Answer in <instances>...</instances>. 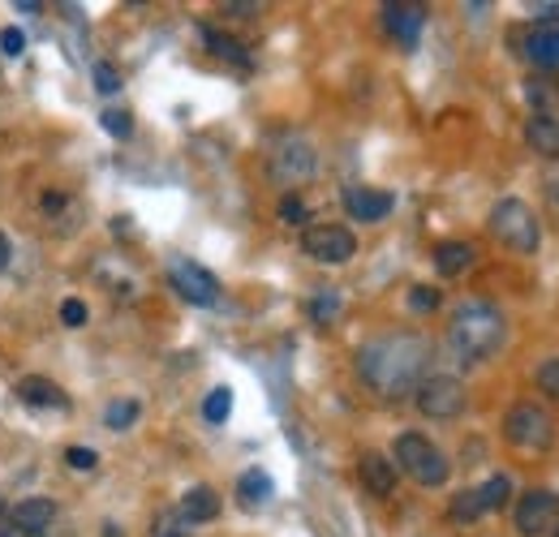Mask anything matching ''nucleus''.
I'll return each instance as SVG.
<instances>
[{"label": "nucleus", "mask_w": 559, "mask_h": 537, "mask_svg": "<svg viewBox=\"0 0 559 537\" xmlns=\"http://www.w3.org/2000/svg\"><path fill=\"white\" fill-rule=\"evenodd\" d=\"M336 314H341V293H319L314 301H310V319L314 323H336Z\"/></svg>", "instance_id": "29"}, {"label": "nucleus", "mask_w": 559, "mask_h": 537, "mask_svg": "<svg viewBox=\"0 0 559 537\" xmlns=\"http://www.w3.org/2000/svg\"><path fill=\"white\" fill-rule=\"evenodd\" d=\"M525 142L534 155L559 159V117H530L525 121Z\"/></svg>", "instance_id": "20"}, {"label": "nucleus", "mask_w": 559, "mask_h": 537, "mask_svg": "<svg viewBox=\"0 0 559 537\" xmlns=\"http://www.w3.org/2000/svg\"><path fill=\"white\" fill-rule=\"evenodd\" d=\"M474 259H478V250H474L469 241H439V246H435V271L448 275V279L474 267Z\"/></svg>", "instance_id": "21"}, {"label": "nucleus", "mask_w": 559, "mask_h": 537, "mask_svg": "<svg viewBox=\"0 0 559 537\" xmlns=\"http://www.w3.org/2000/svg\"><path fill=\"white\" fill-rule=\"evenodd\" d=\"M95 91H99V95H117V91H121V73L108 65V61L95 65Z\"/></svg>", "instance_id": "33"}, {"label": "nucleus", "mask_w": 559, "mask_h": 537, "mask_svg": "<svg viewBox=\"0 0 559 537\" xmlns=\"http://www.w3.org/2000/svg\"><path fill=\"white\" fill-rule=\"evenodd\" d=\"M301 254H310L323 267H341L357 254V237L345 224H310L301 232Z\"/></svg>", "instance_id": "9"}, {"label": "nucleus", "mask_w": 559, "mask_h": 537, "mask_svg": "<svg viewBox=\"0 0 559 537\" xmlns=\"http://www.w3.org/2000/svg\"><path fill=\"white\" fill-rule=\"evenodd\" d=\"M421 26H426V9L421 4H383V31L409 52L418 48Z\"/></svg>", "instance_id": "13"}, {"label": "nucleus", "mask_w": 559, "mask_h": 537, "mask_svg": "<svg viewBox=\"0 0 559 537\" xmlns=\"http://www.w3.org/2000/svg\"><path fill=\"white\" fill-rule=\"evenodd\" d=\"M448 516H452V521H461V525H474L478 516H487V508H483V494H478V490H461V494H452V508H448Z\"/></svg>", "instance_id": "23"}, {"label": "nucleus", "mask_w": 559, "mask_h": 537, "mask_svg": "<svg viewBox=\"0 0 559 537\" xmlns=\"http://www.w3.org/2000/svg\"><path fill=\"white\" fill-rule=\"evenodd\" d=\"M392 465H396V473H409L418 486H443L448 481V473H452V465H448V456L426 439V434H401L396 439V448H392Z\"/></svg>", "instance_id": "4"}, {"label": "nucleus", "mask_w": 559, "mask_h": 537, "mask_svg": "<svg viewBox=\"0 0 559 537\" xmlns=\"http://www.w3.org/2000/svg\"><path fill=\"white\" fill-rule=\"evenodd\" d=\"M534 383H538V392H547V396H556L559 401V357L543 361V366L534 370Z\"/></svg>", "instance_id": "32"}, {"label": "nucleus", "mask_w": 559, "mask_h": 537, "mask_svg": "<svg viewBox=\"0 0 559 537\" xmlns=\"http://www.w3.org/2000/svg\"><path fill=\"white\" fill-rule=\"evenodd\" d=\"M512 525L521 537H547L559 525V494L547 486H534L516 499L512 508Z\"/></svg>", "instance_id": "8"}, {"label": "nucleus", "mask_w": 559, "mask_h": 537, "mask_svg": "<svg viewBox=\"0 0 559 537\" xmlns=\"http://www.w3.org/2000/svg\"><path fill=\"white\" fill-rule=\"evenodd\" d=\"M490 232L503 250L512 254H538L543 246V228H538V215L530 211V202L521 199H499L490 206Z\"/></svg>", "instance_id": "3"}, {"label": "nucleus", "mask_w": 559, "mask_h": 537, "mask_svg": "<svg viewBox=\"0 0 559 537\" xmlns=\"http://www.w3.org/2000/svg\"><path fill=\"white\" fill-rule=\"evenodd\" d=\"M168 284H173L177 297L190 301V306H215V301H219V279H215L203 263L173 259V263H168Z\"/></svg>", "instance_id": "10"}, {"label": "nucleus", "mask_w": 559, "mask_h": 537, "mask_svg": "<svg viewBox=\"0 0 559 537\" xmlns=\"http://www.w3.org/2000/svg\"><path fill=\"white\" fill-rule=\"evenodd\" d=\"M503 439L521 452H551L556 448V417L543 404H512L503 413Z\"/></svg>", "instance_id": "5"}, {"label": "nucleus", "mask_w": 559, "mask_h": 537, "mask_svg": "<svg viewBox=\"0 0 559 537\" xmlns=\"http://www.w3.org/2000/svg\"><path fill=\"white\" fill-rule=\"evenodd\" d=\"M203 39L211 44L215 57H224V61H241V65H246V52H241V44H237L233 35H219L215 26H203Z\"/></svg>", "instance_id": "27"}, {"label": "nucleus", "mask_w": 559, "mask_h": 537, "mask_svg": "<svg viewBox=\"0 0 559 537\" xmlns=\"http://www.w3.org/2000/svg\"><path fill=\"white\" fill-rule=\"evenodd\" d=\"M190 525H207L219 516V494L211 490V486H190L186 494H181V508H177Z\"/></svg>", "instance_id": "19"}, {"label": "nucleus", "mask_w": 559, "mask_h": 537, "mask_svg": "<svg viewBox=\"0 0 559 537\" xmlns=\"http://www.w3.org/2000/svg\"><path fill=\"white\" fill-rule=\"evenodd\" d=\"M0 537H31V534H22V529H13V525H4V521H0Z\"/></svg>", "instance_id": "41"}, {"label": "nucleus", "mask_w": 559, "mask_h": 537, "mask_svg": "<svg viewBox=\"0 0 559 537\" xmlns=\"http://www.w3.org/2000/svg\"><path fill=\"white\" fill-rule=\"evenodd\" d=\"M0 52H4V57H22V52H26V35H22L17 26H4V31H0Z\"/></svg>", "instance_id": "34"}, {"label": "nucleus", "mask_w": 559, "mask_h": 537, "mask_svg": "<svg viewBox=\"0 0 559 537\" xmlns=\"http://www.w3.org/2000/svg\"><path fill=\"white\" fill-rule=\"evenodd\" d=\"M139 413H142L139 401H112L108 413H104V426H108V430H130V426L139 421Z\"/></svg>", "instance_id": "26"}, {"label": "nucleus", "mask_w": 559, "mask_h": 537, "mask_svg": "<svg viewBox=\"0 0 559 537\" xmlns=\"http://www.w3.org/2000/svg\"><path fill=\"white\" fill-rule=\"evenodd\" d=\"M314 146L306 142L301 134H284L272 142V151H267V172H272V181L280 186H301V181H310L314 177Z\"/></svg>", "instance_id": "6"}, {"label": "nucleus", "mask_w": 559, "mask_h": 537, "mask_svg": "<svg viewBox=\"0 0 559 537\" xmlns=\"http://www.w3.org/2000/svg\"><path fill=\"white\" fill-rule=\"evenodd\" d=\"M228 413H233V392H228V387L207 392V401H203V417H207L211 426H224V421H228Z\"/></svg>", "instance_id": "28"}, {"label": "nucleus", "mask_w": 559, "mask_h": 537, "mask_svg": "<svg viewBox=\"0 0 559 537\" xmlns=\"http://www.w3.org/2000/svg\"><path fill=\"white\" fill-rule=\"evenodd\" d=\"M52 521H57V503L52 499H22L9 512V525L31 537H44V529H52Z\"/></svg>", "instance_id": "14"}, {"label": "nucleus", "mask_w": 559, "mask_h": 537, "mask_svg": "<svg viewBox=\"0 0 559 537\" xmlns=\"http://www.w3.org/2000/svg\"><path fill=\"white\" fill-rule=\"evenodd\" d=\"M99 126H104V130H108L112 138H130V134H134V117H130L126 108H104V112H99Z\"/></svg>", "instance_id": "30"}, {"label": "nucleus", "mask_w": 559, "mask_h": 537, "mask_svg": "<svg viewBox=\"0 0 559 537\" xmlns=\"http://www.w3.org/2000/svg\"><path fill=\"white\" fill-rule=\"evenodd\" d=\"M503 339H508V319L490 301H461L456 314H452V323H448V348L465 366L490 361L503 348Z\"/></svg>", "instance_id": "2"}, {"label": "nucleus", "mask_w": 559, "mask_h": 537, "mask_svg": "<svg viewBox=\"0 0 559 537\" xmlns=\"http://www.w3.org/2000/svg\"><path fill=\"white\" fill-rule=\"evenodd\" d=\"M547 199L559 206V172H556V177H547Z\"/></svg>", "instance_id": "40"}, {"label": "nucleus", "mask_w": 559, "mask_h": 537, "mask_svg": "<svg viewBox=\"0 0 559 537\" xmlns=\"http://www.w3.org/2000/svg\"><path fill=\"white\" fill-rule=\"evenodd\" d=\"M276 499V481H272V473L263 469H246L237 477V503L246 508V512H259V508H267Z\"/></svg>", "instance_id": "17"}, {"label": "nucleus", "mask_w": 559, "mask_h": 537, "mask_svg": "<svg viewBox=\"0 0 559 537\" xmlns=\"http://www.w3.org/2000/svg\"><path fill=\"white\" fill-rule=\"evenodd\" d=\"M426 366H430V339L418 332H392L357 348V374L383 401H401L418 392Z\"/></svg>", "instance_id": "1"}, {"label": "nucleus", "mask_w": 559, "mask_h": 537, "mask_svg": "<svg viewBox=\"0 0 559 537\" xmlns=\"http://www.w3.org/2000/svg\"><path fill=\"white\" fill-rule=\"evenodd\" d=\"M551 537H559V525H556V529H551Z\"/></svg>", "instance_id": "44"}, {"label": "nucleus", "mask_w": 559, "mask_h": 537, "mask_svg": "<svg viewBox=\"0 0 559 537\" xmlns=\"http://www.w3.org/2000/svg\"><path fill=\"white\" fill-rule=\"evenodd\" d=\"M525 99L534 104V117H559V86H551L547 77H530L525 82Z\"/></svg>", "instance_id": "22"}, {"label": "nucleus", "mask_w": 559, "mask_h": 537, "mask_svg": "<svg viewBox=\"0 0 559 537\" xmlns=\"http://www.w3.org/2000/svg\"><path fill=\"white\" fill-rule=\"evenodd\" d=\"M9 259H13V246H9V237L0 232V271L9 267Z\"/></svg>", "instance_id": "39"}, {"label": "nucleus", "mask_w": 559, "mask_h": 537, "mask_svg": "<svg viewBox=\"0 0 559 537\" xmlns=\"http://www.w3.org/2000/svg\"><path fill=\"white\" fill-rule=\"evenodd\" d=\"M66 465H70L73 473H91L99 465V456H95L91 448H70V452H66Z\"/></svg>", "instance_id": "36"}, {"label": "nucleus", "mask_w": 559, "mask_h": 537, "mask_svg": "<svg viewBox=\"0 0 559 537\" xmlns=\"http://www.w3.org/2000/svg\"><path fill=\"white\" fill-rule=\"evenodd\" d=\"M280 219L284 224H306V202L297 199V194H284L280 199Z\"/></svg>", "instance_id": "35"}, {"label": "nucleus", "mask_w": 559, "mask_h": 537, "mask_svg": "<svg viewBox=\"0 0 559 537\" xmlns=\"http://www.w3.org/2000/svg\"><path fill=\"white\" fill-rule=\"evenodd\" d=\"M357 477H361V486H366L370 494H379V499H388V494L396 490V465H392L383 452H361Z\"/></svg>", "instance_id": "15"}, {"label": "nucleus", "mask_w": 559, "mask_h": 537, "mask_svg": "<svg viewBox=\"0 0 559 537\" xmlns=\"http://www.w3.org/2000/svg\"><path fill=\"white\" fill-rule=\"evenodd\" d=\"M439 301H443V297H439V288H430V284H414V288H409V310H414V314H435Z\"/></svg>", "instance_id": "31"}, {"label": "nucleus", "mask_w": 559, "mask_h": 537, "mask_svg": "<svg viewBox=\"0 0 559 537\" xmlns=\"http://www.w3.org/2000/svg\"><path fill=\"white\" fill-rule=\"evenodd\" d=\"M104 537H126V534H121L117 525H104Z\"/></svg>", "instance_id": "42"}, {"label": "nucleus", "mask_w": 559, "mask_h": 537, "mask_svg": "<svg viewBox=\"0 0 559 537\" xmlns=\"http://www.w3.org/2000/svg\"><path fill=\"white\" fill-rule=\"evenodd\" d=\"M17 401L26 404V408H70V396L52 379H44V374L17 379Z\"/></svg>", "instance_id": "16"}, {"label": "nucleus", "mask_w": 559, "mask_h": 537, "mask_svg": "<svg viewBox=\"0 0 559 537\" xmlns=\"http://www.w3.org/2000/svg\"><path fill=\"white\" fill-rule=\"evenodd\" d=\"M39 211H44L48 228H57V232H73L78 219H82V202L70 199V194H61V190H48V194L39 199Z\"/></svg>", "instance_id": "18"}, {"label": "nucleus", "mask_w": 559, "mask_h": 537, "mask_svg": "<svg viewBox=\"0 0 559 537\" xmlns=\"http://www.w3.org/2000/svg\"><path fill=\"white\" fill-rule=\"evenodd\" d=\"M345 211H349V219H361V224H379V219H388L392 211H396V194H388V190H370V186H349L345 194Z\"/></svg>", "instance_id": "12"}, {"label": "nucleus", "mask_w": 559, "mask_h": 537, "mask_svg": "<svg viewBox=\"0 0 559 537\" xmlns=\"http://www.w3.org/2000/svg\"><path fill=\"white\" fill-rule=\"evenodd\" d=\"M224 13H237V17H254L259 4H224Z\"/></svg>", "instance_id": "38"}, {"label": "nucleus", "mask_w": 559, "mask_h": 537, "mask_svg": "<svg viewBox=\"0 0 559 537\" xmlns=\"http://www.w3.org/2000/svg\"><path fill=\"white\" fill-rule=\"evenodd\" d=\"M190 521L177 512V508H164V512H155V521H151V537H190Z\"/></svg>", "instance_id": "25"}, {"label": "nucleus", "mask_w": 559, "mask_h": 537, "mask_svg": "<svg viewBox=\"0 0 559 537\" xmlns=\"http://www.w3.org/2000/svg\"><path fill=\"white\" fill-rule=\"evenodd\" d=\"M61 323L66 327H86V301H78V297L61 301Z\"/></svg>", "instance_id": "37"}, {"label": "nucleus", "mask_w": 559, "mask_h": 537, "mask_svg": "<svg viewBox=\"0 0 559 537\" xmlns=\"http://www.w3.org/2000/svg\"><path fill=\"white\" fill-rule=\"evenodd\" d=\"M0 521H4V499H0Z\"/></svg>", "instance_id": "43"}, {"label": "nucleus", "mask_w": 559, "mask_h": 537, "mask_svg": "<svg viewBox=\"0 0 559 537\" xmlns=\"http://www.w3.org/2000/svg\"><path fill=\"white\" fill-rule=\"evenodd\" d=\"M478 494H483V508H487V512L508 508V503H512V477H508V473H495L487 486H478Z\"/></svg>", "instance_id": "24"}, {"label": "nucleus", "mask_w": 559, "mask_h": 537, "mask_svg": "<svg viewBox=\"0 0 559 537\" xmlns=\"http://www.w3.org/2000/svg\"><path fill=\"white\" fill-rule=\"evenodd\" d=\"M414 401H418V413L421 417H430V421H452V417H461L465 413V383L456 379V374H426L418 383V392H414Z\"/></svg>", "instance_id": "7"}, {"label": "nucleus", "mask_w": 559, "mask_h": 537, "mask_svg": "<svg viewBox=\"0 0 559 537\" xmlns=\"http://www.w3.org/2000/svg\"><path fill=\"white\" fill-rule=\"evenodd\" d=\"M516 52L538 69H559V17H538L516 35Z\"/></svg>", "instance_id": "11"}]
</instances>
